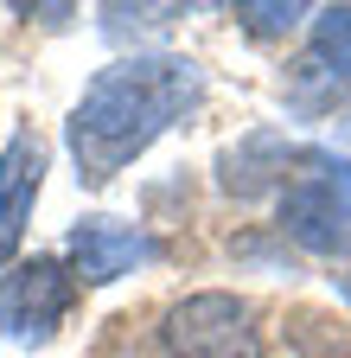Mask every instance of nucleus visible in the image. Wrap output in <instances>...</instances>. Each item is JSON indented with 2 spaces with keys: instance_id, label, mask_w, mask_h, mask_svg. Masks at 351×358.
I'll return each mask as SVG.
<instances>
[{
  "instance_id": "obj_11",
  "label": "nucleus",
  "mask_w": 351,
  "mask_h": 358,
  "mask_svg": "<svg viewBox=\"0 0 351 358\" xmlns=\"http://www.w3.org/2000/svg\"><path fill=\"white\" fill-rule=\"evenodd\" d=\"M332 90H338V77H332L320 58H306V64H294V96H287V103H294V109H320Z\"/></svg>"
},
{
  "instance_id": "obj_5",
  "label": "nucleus",
  "mask_w": 351,
  "mask_h": 358,
  "mask_svg": "<svg viewBox=\"0 0 351 358\" xmlns=\"http://www.w3.org/2000/svg\"><path fill=\"white\" fill-rule=\"evenodd\" d=\"M281 237H294L306 256H351V199L332 179H300L281 192Z\"/></svg>"
},
{
  "instance_id": "obj_13",
  "label": "nucleus",
  "mask_w": 351,
  "mask_h": 358,
  "mask_svg": "<svg viewBox=\"0 0 351 358\" xmlns=\"http://www.w3.org/2000/svg\"><path fill=\"white\" fill-rule=\"evenodd\" d=\"M332 282H338V294H345V301H351V275H332Z\"/></svg>"
},
{
  "instance_id": "obj_1",
  "label": "nucleus",
  "mask_w": 351,
  "mask_h": 358,
  "mask_svg": "<svg viewBox=\"0 0 351 358\" xmlns=\"http://www.w3.org/2000/svg\"><path fill=\"white\" fill-rule=\"evenodd\" d=\"M204 96V71L192 58L172 52H135L115 58L90 77V90L77 96L64 122V148L77 160V186H109L121 166H135L160 134L198 109Z\"/></svg>"
},
{
  "instance_id": "obj_3",
  "label": "nucleus",
  "mask_w": 351,
  "mask_h": 358,
  "mask_svg": "<svg viewBox=\"0 0 351 358\" xmlns=\"http://www.w3.org/2000/svg\"><path fill=\"white\" fill-rule=\"evenodd\" d=\"M77 301V275L70 262L58 256H32V262H13L0 275V333H13L20 345H45L58 333V320Z\"/></svg>"
},
{
  "instance_id": "obj_2",
  "label": "nucleus",
  "mask_w": 351,
  "mask_h": 358,
  "mask_svg": "<svg viewBox=\"0 0 351 358\" xmlns=\"http://www.w3.org/2000/svg\"><path fill=\"white\" fill-rule=\"evenodd\" d=\"M160 339L172 358H262V327L255 307L230 288H198L166 307Z\"/></svg>"
},
{
  "instance_id": "obj_10",
  "label": "nucleus",
  "mask_w": 351,
  "mask_h": 358,
  "mask_svg": "<svg viewBox=\"0 0 351 358\" xmlns=\"http://www.w3.org/2000/svg\"><path fill=\"white\" fill-rule=\"evenodd\" d=\"M179 20V7H103V32L128 38V32H166Z\"/></svg>"
},
{
  "instance_id": "obj_6",
  "label": "nucleus",
  "mask_w": 351,
  "mask_h": 358,
  "mask_svg": "<svg viewBox=\"0 0 351 358\" xmlns=\"http://www.w3.org/2000/svg\"><path fill=\"white\" fill-rule=\"evenodd\" d=\"M38 186H45V141L32 134V122H20L0 148V262H7L32 224Z\"/></svg>"
},
{
  "instance_id": "obj_12",
  "label": "nucleus",
  "mask_w": 351,
  "mask_h": 358,
  "mask_svg": "<svg viewBox=\"0 0 351 358\" xmlns=\"http://www.w3.org/2000/svg\"><path fill=\"white\" fill-rule=\"evenodd\" d=\"M300 160L313 166L320 179H332V186H338V192L351 199V160H338V154H313V148H300Z\"/></svg>"
},
{
  "instance_id": "obj_8",
  "label": "nucleus",
  "mask_w": 351,
  "mask_h": 358,
  "mask_svg": "<svg viewBox=\"0 0 351 358\" xmlns=\"http://www.w3.org/2000/svg\"><path fill=\"white\" fill-rule=\"evenodd\" d=\"M313 58L338 83H351V7H320L313 13Z\"/></svg>"
},
{
  "instance_id": "obj_4",
  "label": "nucleus",
  "mask_w": 351,
  "mask_h": 358,
  "mask_svg": "<svg viewBox=\"0 0 351 358\" xmlns=\"http://www.w3.org/2000/svg\"><path fill=\"white\" fill-rule=\"evenodd\" d=\"M64 256H70V275L83 288H109L135 262H154V237L121 224V217H77L64 237Z\"/></svg>"
},
{
  "instance_id": "obj_9",
  "label": "nucleus",
  "mask_w": 351,
  "mask_h": 358,
  "mask_svg": "<svg viewBox=\"0 0 351 358\" xmlns=\"http://www.w3.org/2000/svg\"><path fill=\"white\" fill-rule=\"evenodd\" d=\"M237 20H243L249 32H262V38H281V32H294V26L306 20V7H300V0H287V7H281V0H243Z\"/></svg>"
},
{
  "instance_id": "obj_7",
  "label": "nucleus",
  "mask_w": 351,
  "mask_h": 358,
  "mask_svg": "<svg viewBox=\"0 0 351 358\" xmlns=\"http://www.w3.org/2000/svg\"><path fill=\"white\" fill-rule=\"evenodd\" d=\"M287 160H300V148L287 141V134L255 128V134H243L237 148H224V160H217V179H224V192H230V199H262V192H269L275 179L287 173Z\"/></svg>"
}]
</instances>
